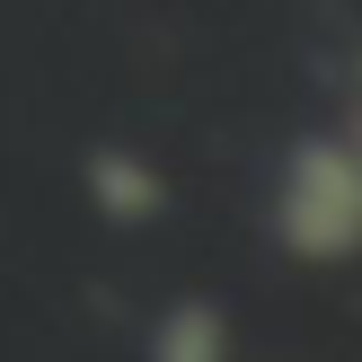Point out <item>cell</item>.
Here are the masks:
<instances>
[{
	"label": "cell",
	"instance_id": "obj_1",
	"mask_svg": "<svg viewBox=\"0 0 362 362\" xmlns=\"http://www.w3.org/2000/svg\"><path fill=\"white\" fill-rule=\"evenodd\" d=\"M221 354H230V336H221L212 310H177L159 327V362H221Z\"/></svg>",
	"mask_w": 362,
	"mask_h": 362
}]
</instances>
